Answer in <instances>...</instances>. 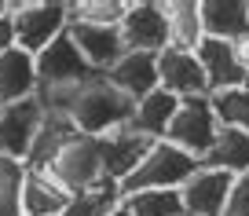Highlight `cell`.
Instances as JSON below:
<instances>
[{
    "mask_svg": "<svg viewBox=\"0 0 249 216\" xmlns=\"http://www.w3.org/2000/svg\"><path fill=\"white\" fill-rule=\"evenodd\" d=\"M202 169L198 158H191L187 150L172 147V143H154L150 154L143 158V165L132 172L128 180H121V198L128 194H140V191H179L187 180Z\"/></svg>",
    "mask_w": 249,
    "mask_h": 216,
    "instance_id": "obj_2",
    "label": "cell"
},
{
    "mask_svg": "<svg viewBox=\"0 0 249 216\" xmlns=\"http://www.w3.org/2000/svg\"><path fill=\"white\" fill-rule=\"evenodd\" d=\"M231 183H234L231 172L205 169V165H202L195 176H191L183 187H179L187 216H224L227 194H231Z\"/></svg>",
    "mask_w": 249,
    "mask_h": 216,
    "instance_id": "obj_10",
    "label": "cell"
},
{
    "mask_svg": "<svg viewBox=\"0 0 249 216\" xmlns=\"http://www.w3.org/2000/svg\"><path fill=\"white\" fill-rule=\"evenodd\" d=\"M11 48H18V37H15V18H11V11H4V15H0V55H8Z\"/></svg>",
    "mask_w": 249,
    "mask_h": 216,
    "instance_id": "obj_28",
    "label": "cell"
},
{
    "mask_svg": "<svg viewBox=\"0 0 249 216\" xmlns=\"http://www.w3.org/2000/svg\"><path fill=\"white\" fill-rule=\"evenodd\" d=\"M40 125H44V103H40L37 95H33V99H22V103L0 107V158L26 162Z\"/></svg>",
    "mask_w": 249,
    "mask_h": 216,
    "instance_id": "obj_8",
    "label": "cell"
},
{
    "mask_svg": "<svg viewBox=\"0 0 249 216\" xmlns=\"http://www.w3.org/2000/svg\"><path fill=\"white\" fill-rule=\"evenodd\" d=\"M88 77H95V70L85 62L81 48L73 44L70 30L55 37L44 52L37 55V81H40V92H62V88H77L85 85Z\"/></svg>",
    "mask_w": 249,
    "mask_h": 216,
    "instance_id": "obj_6",
    "label": "cell"
},
{
    "mask_svg": "<svg viewBox=\"0 0 249 216\" xmlns=\"http://www.w3.org/2000/svg\"><path fill=\"white\" fill-rule=\"evenodd\" d=\"M110 216H128V209H124V205H117V209H114Z\"/></svg>",
    "mask_w": 249,
    "mask_h": 216,
    "instance_id": "obj_30",
    "label": "cell"
},
{
    "mask_svg": "<svg viewBox=\"0 0 249 216\" xmlns=\"http://www.w3.org/2000/svg\"><path fill=\"white\" fill-rule=\"evenodd\" d=\"M209 99H213V110H216L220 125L249 132V85L231 88V92H216V95H209Z\"/></svg>",
    "mask_w": 249,
    "mask_h": 216,
    "instance_id": "obj_26",
    "label": "cell"
},
{
    "mask_svg": "<svg viewBox=\"0 0 249 216\" xmlns=\"http://www.w3.org/2000/svg\"><path fill=\"white\" fill-rule=\"evenodd\" d=\"M73 194L52 176V172H26V187H22V216H62L70 205Z\"/></svg>",
    "mask_w": 249,
    "mask_h": 216,
    "instance_id": "obj_17",
    "label": "cell"
},
{
    "mask_svg": "<svg viewBox=\"0 0 249 216\" xmlns=\"http://www.w3.org/2000/svg\"><path fill=\"white\" fill-rule=\"evenodd\" d=\"M4 11H8V0H0V15H4Z\"/></svg>",
    "mask_w": 249,
    "mask_h": 216,
    "instance_id": "obj_31",
    "label": "cell"
},
{
    "mask_svg": "<svg viewBox=\"0 0 249 216\" xmlns=\"http://www.w3.org/2000/svg\"><path fill=\"white\" fill-rule=\"evenodd\" d=\"M224 216H249V172L234 176L231 194H227V209Z\"/></svg>",
    "mask_w": 249,
    "mask_h": 216,
    "instance_id": "obj_27",
    "label": "cell"
},
{
    "mask_svg": "<svg viewBox=\"0 0 249 216\" xmlns=\"http://www.w3.org/2000/svg\"><path fill=\"white\" fill-rule=\"evenodd\" d=\"M37 99L44 103V110L66 114L81 136H92V139H103L117 128H128L132 125V110H136V103L107 81V73H95V77H88L77 88L37 92Z\"/></svg>",
    "mask_w": 249,
    "mask_h": 216,
    "instance_id": "obj_1",
    "label": "cell"
},
{
    "mask_svg": "<svg viewBox=\"0 0 249 216\" xmlns=\"http://www.w3.org/2000/svg\"><path fill=\"white\" fill-rule=\"evenodd\" d=\"M158 77H161V88L179 99H202L209 92V81H205V70L198 62L195 52H176V48H165L158 55Z\"/></svg>",
    "mask_w": 249,
    "mask_h": 216,
    "instance_id": "obj_9",
    "label": "cell"
},
{
    "mask_svg": "<svg viewBox=\"0 0 249 216\" xmlns=\"http://www.w3.org/2000/svg\"><path fill=\"white\" fill-rule=\"evenodd\" d=\"M70 37L73 44L81 48L85 62L95 70V73H110L117 62L128 55L124 48L121 30H110V26H85V22H70Z\"/></svg>",
    "mask_w": 249,
    "mask_h": 216,
    "instance_id": "obj_11",
    "label": "cell"
},
{
    "mask_svg": "<svg viewBox=\"0 0 249 216\" xmlns=\"http://www.w3.org/2000/svg\"><path fill=\"white\" fill-rule=\"evenodd\" d=\"M195 55H198V62H202V70H205V81H209V92H213V95L249 85V73L242 70L238 55H234V48L227 44V40L205 37L202 44H198Z\"/></svg>",
    "mask_w": 249,
    "mask_h": 216,
    "instance_id": "obj_13",
    "label": "cell"
},
{
    "mask_svg": "<svg viewBox=\"0 0 249 216\" xmlns=\"http://www.w3.org/2000/svg\"><path fill=\"white\" fill-rule=\"evenodd\" d=\"M107 81H110L121 95H128L132 103L147 99L150 92H158V88H161V77H158V55L128 52V55H124V59L107 73Z\"/></svg>",
    "mask_w": 249,
    "mask_h": 216,
    "instance_id": "obj_14",
    "label": "cell"
},
{
    "mask_svg": "<svg viewBox=\"0 0 249 216\" xmlns=\"http://www.w3.org/2000/svg\"><path fill=\"white\" fill-rule=\"evenodd\" d=\"M202 30L213 40L234 44L249 33V0H202Z\"/></svg>",
    "mask_w": 249,
    "mask_h": 216,
    "instance_id": "obj_16",
    "label": "cell"
},
{
    "mask_svg": "<svg viewBox=\"0 0 249 216\" xmlns=\"http://www.w3.org/2000/svg\"><path fill=\"white\" fill-rule=\"evenodd\" d=\"M26 162L0 158V216H22V187H26Z\"/></svg>",
    "mask_w": 249,
    "mask_h": 216,
    "instance_id": "obj_25",
    "label": "cell"
},
{
    "mask_svg": "<svg viewBox=\"0 0 249 216\" xmlns=\"http://www.w3.org/2000/svg\"><path fill=\"white\" fill-rule=\"evenodd\" d=\"M48 172L70 194H81V191H88V187L103 183V180H107V169H103V139H92V136H81L77 132V136L62 147V154L52 162Z\"/></svg>",
    "mask_w": 249,
    "mask_h": 216,
    "instance_id": "obj_5",
    "label": "cell"
},
{
    "mask_svg": "<svg viewBox=\"0 0 249 216\" xmlns=\"http://www.w3.org/2000/svg\"><path fill=\"white\" fill-rule=\"evenodd\" d=\"M124 15H128V0H70V22L121 30Z\"/></svg>",
    "mask_w": 249,
    "mask_h": 216,
    "instance_id": "obj_23",
    "label": "cell"
},
{
    "mask_svg": "<svg viewBox=\"0 0 249 216\" xmlns=\"http://www.w3.org/2000/svg\"><path fill=\"white\" fill-rule=\"evenodd\" d=\"M150 147H154V139L140 136L132 125L103 136V169H107V180H117V183L128 180L143 165V158L150 154Z\"/></svg>",
    "mask_w": 249,
    "mask_h": 216,
    "instance_id": "obj_12",
    "label": "cell"
},
{
    "mask_svg": "<svg viewBox=\"0 0 249 216\" xmlns=\"http://www.w3.org/2000/svg\"><path fill=\"white\" fill-rule=\"evenodd\" d=\"M220 128H224V125H220L209 95H202V99H183L179 110H176V117H172V125H169L165 143H172V147L187 150L191 158L205 162V154L213 150Z\"/></svg>",
    "mask_w": 249,
    "mask_h": 216,
    "instance_id": "obj_4",
    "label": "cell"
},
{
    "mask_svg": "<svg viewBox=\"0 0 249 216\" xmlns=\"http://www.w3.org/2000/svg\"><path fill=\"white\" fill-rule=\"evenodd\" d=\"M205 169H220V172H231V176H242V172H249V132L242 128H220L216 143H213V150L205 154Z\"/></svg>",
    "mask_w": 249,
    "mask_h": 216,
    "instance_id": "obj_21",
    "label": "cell"
},
{
    "mask_svg": "<svg viewBox=\"0 0 249 216\" xmlns=\"http://www.w3.org/2000/svg\"><path fill=\"white\" fill-rule=\"evenodd\" d=\"M117 205H121V183L117 180H103V183L73 194L62 216H110Z\"/></svg>",
    "mask_w": 249,
    "mask_h": 216,
    "instance_id": "obj_22",
    "label": "cell"
},
{
    "mask_svg": "<svg viewBox=\"0 0 249 216\" xmlns=\"http://www.w3.org/2000/svg\"><path fill=\"white\" fill-rule=\"evenodd\" d=\"M121 37L128 52L161 55L169 48V15L161 0H128V15L121 22Z\"/></svg>",
    "mask_w": 249,
    "mask_h": 216,
    "instance_id": "obj_7",
    "label": "cell"
},
{
    "mask_svg": "<svg viewBox=\"0 0 249 216\" xmlns=\"http://www.w3.org/2000/svg\"><path fill=\"white\" fill-rule=\"evenodd\" d=\"M37 92V55L22 52V48H11L8 55H0V107L33 99Z\"/></svg>",
    "mask_w": 249,
    "mask_h": 216,
    "instance_id": "obj_15",
    "label": "cell"
},
{
    "mask_svg": "<svg viewBox=\"0 0 249 216\" xmlns=\"http://www.w3.org/2000/svg\"><path fill=\"white\" fill-rule=\"evenodd\" d=\"M234 55H238V62H242V70H246V73H249V33H246V37H238V40H234Z\"/></svg>",
    "mask_w": 249,
    "mask_h": 216,
    "instance_id": "obj_29",
    "label": "cell"
},
{
    "mask_svg": "<svg viewBox=\"0 0 249 216\" xmlns=\"http://www.w3.org/2000/svg\"><path fill=\"white\" fill-rule=\"evenodd\" d=\"M77 136L73 121L66 114H55V110H44V125H40L37 139H33V150L26 158V169H37V172H48L52 162L62 154V147Z\"/></svg>",
    "mask_w": 249,
    "mask_h": 216,
    "instance_id": "obj_18",
    "label": "cell"
},
{
    "mask_svg": "<svg viewBox=\"0 0 249 216\" xmlns=\"http://www.w3.org/2000/svg\"><path fill=\"white\" fill-rule=\"evenodd\" d=\"M179 103H183V99H179V95H172V92H165V88L150 92L147 99L136 103V110H132V128L140 132V136L161 143V139L169 136V125H172V117H176Z\"/></svg>",
    "mask_w": 249,
    "mask_h": 216,
    "instance_id": "obj_19",
    "label": "cell"
},
{
    "mask_svg": "<svg viewBox=\"0 0 249 216\" xmlns=\"http://www.w3.org/2000/svg\"><path fill=\"white\" fill-rule=\"evenodd\" d=\"M121 205L128 209V216H187L179 191H140L121 198Z\"/></svg>",
    "mask_w": 249,
    "mask_h": 216,
    "instance_id": "obj_24",
    "label": "cell"
},
{
    "mask_svg": "<svg viewBox=\"0 0 249 216\" xmlns=\"http://www.w3.org/2000/svg\"><path fill=\"white\" fill-rule=\"evenodd\" d=\"M18 48L40 55L55 37L70 30V0H8Z\"/></svg>",
    "mask_w": 249,
    "mask_h": 216,
    "instance_id": "obj_3",
    "label": "cell"
},
{
    "mask_svg": "<svg viewBox=\"0 0 249 216\" xmlns=\"http://www.w3.org/2000/svg\"><path fill=\"white\" fill-rule=\"evenodd\" d=\"M165 15H169V48H176V52H198V44L205 40L202 4H195V0H169Z\"/></svg>",
    "mask_w": 249,
    "mask_h": 216,
    "instance_id": "obj_20",
    "label": "cell"
}]
</instances>
